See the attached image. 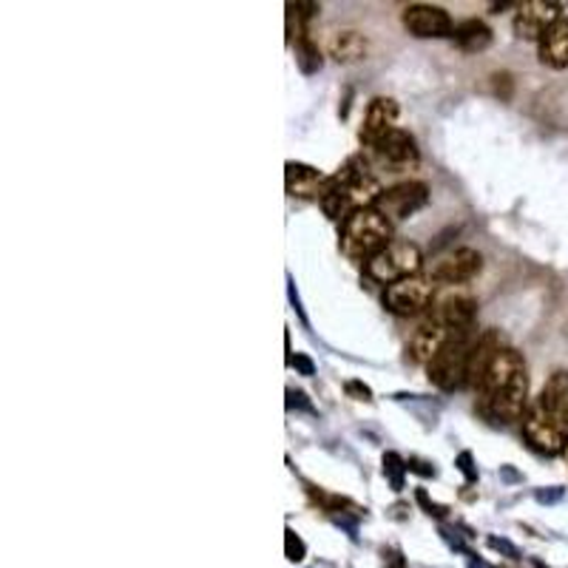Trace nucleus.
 Here are the masks:
<instances>
[{"instance_id":"5701e85b","label":"nucleus","mask_w":568,"mask_h":568,"mask_svg":"<svg viewBox=\"0 0 568 568\" xmlns=\"http://www.w3.org/2000/svg\"><path fill=\"white\" fill-rule=\"evenodd\" d=\"M288 560L293 562L304 560V543H301L290 529H288Z\"/></svg>"},{"instance_id":"2eb2a0df","label":"nucleus","mask_w":568,"mask_h":568,"mask_svg":"<svg viewBox=\"0 0 568 568\" xmlns=\"http://www.w3.org/2000/svg\"><path fill=\"white\" fill-rule=\"evenodd\" d=\"M285 179H288V194L299 196V199H324L327 183L330 177H324L319 168L304 163H288L285 165Z\"/></svg>"},{"instance_id":"b1692460","label":"nucleus","mask_w":568,"mask_h":568,"mask_svg":"<svg viewBox=\"0 0 568 568\" xmlns=\"http://www.w3.org/2000/svg\"><path fill=\"white\" fill-rule=\"evenodd\" d=\"M290 364H293L301 375H313L316 373V364L308 359V355L299 353V355H296V359H290Z\"/></svg>"},{"instance_id":"9d476101","label":"nucleus","mask_w":568,"mask_h":568,"mask_svg":"<svg viewBox=\"0 0 568 568\" xmlns=\"http://www.w3.org/2000/svg\"><path fill=\"white\" fill-rule=\"evenodd\" d=\"M568 14V3H557V0H526L515 12V34L523 40H537L551 27H557Z\"/></svg>"},{"instance_id":"6ab92c4d","label":"nucleus","mask_w":568,"mask_h":568,"mask_svg":"<svg viewBox=\"0 0 568 568\" xmlns=\"http://www.w3.org/2000/svg\"><path fill=\"white\" fill-rule=\"evenodd\" d=\"M327 52L339 63H359L366 58V38L355 29H341L327 38Z\"/></svg>"},{"instance_id":"ddd939ff","label":"nucleus","mask_w":568,"mask_h":568,"mask_svg":"<svg viewBox=\"0 0 568 568\" xmlns=\"http://www.w3.org/2000/svg\"><path fill=\"white\" fill-rule=\"evenodd\" d=\"M395 128H399V103L392 97H375L373 103L366 105L359 137L366 148H373V145H379Z\"/></svg>"},{"instance_id":"423d86ee","label":"nucleus","mask_w":568,"mask_h":568,"mask_svg":"<svg viewBox=\"0 0 568 568\" xmlns=\"http://www.w3.org/2000/svg\"><path fill=\"white\" fill-rule=\"evenodd\" d=\"M424 270V256H421L419 245L404 242V239H392L375 259L366 261V276L384 288L404 281L410 276H419Z\"/></svg>"},{"instance_id":"412c9836","label":"nucleus","mask_w":568,"mask_h":568,"mask_svg":"<svg viewBox=\"0 0 568 568\" xmlns=\"http://www.w3.org/2000/svg\"><path fill=\"white\" fill-rule=\"evenodd\" d=\"M296 63H299V69L304 74H316L321 69V52L313 40H310V34L296 38Z\"/></svg>"},{"instance_id":"c85d7f7f","label":"nucleus","mask_w":568,"mask_h":568,"mask_svg":"<svg viewBox=\"0 0 568 568\" xmlns=\"http://www.w3.org/2000/svg\"><path fill=\"white\" fill-rule=\"evenodd\" d=\"M566 464H568V450H566Z\"/></svg>"},{"instance_id":"4468645a","label":"nucleus","mask_w":568,"mask_h":568,"mask_svg":"<svg viewBox=\"0 0 568 568\" xmlns=\"http://www.w3.org/2000/svg\"><path fill=\"white\" fill-rule=\"evenodd\" d=\"M452 335L455 333L446 330V327H441L438 321H424L421 327H415V333L406 341V355H410L415 364H430V361L444 350L446 341H450Z\"/></svg>"},{"instance_id":"7ed1b4c3","label":"nucleus","mask_w":568,"mask_h":568,"mask_svg":"<svg viewBox=\"0 0 568 568\" xmlns=\"http://www.w3.org/2000/svg\"><path fill=\"white\" fill-rule=\"evenodd\" d=\"M384 194L381 185L375 183L373 174L366 171V165L361 163V157H350L344 163V168L339 174L330 177L327 183V194L321 199V208L324 214L333 219V223H347L355 210L375 208L379 196Z\"/></svg>"},{"instance_id":"0eeeda50","label":"nucleus","mask_w":568,"mask_h":568,"mask_svg":"<svg viewBox=\"0 0 568 568\" xmlns=\"http://www.w3.org/2000/svg\"><path fill=\"white\" fill-rule=\"evenodd\" d=\"M430 319L438 321L441 327L461 333L472 330L477 319V299L466 285H450V288L435 290V299L430 304Z\"/></svg>"},{"instance_id":"393cba45","label":"nucleus","mask_w":568,"mask_h":568,"mask_svg":"<svg viewBox=\"0 0 568 568\" xmlns=\"http://www.w3.org/2000/svg\"><path fill=\"white\" fill-rule=\"evenodd\" d=\"M457 466H461V472L466 475V481H477V469H472L469 452H461V457H457Z\"/></svg>"},{"instance_id":"9b49d317","label":"nucleus","mask_w":568,"mask_h":568,"mask_svg":"<svg viewBox=\"0 0 568 568\" xmlns=\"http://www.w3.org/2000/svg\"><path fill=\"white\" fill-rule=\"evenodd\" d=\"M426 199H430V188L424 183H401L379 196L375 210H381L390 223H401V219H410L412 214H419Z\"/></svg>"},{"instance_id":"cd10ccee","label":"nucleus","mask_w":568,"mask_h":568,"mask_svg":"<svg viewBox=\"0 0 568 568\" xmlns=\"http://www.w3.org/2000/svg\"><path fill=\"white\" fill-rule=\"evenodd\" d=\"M489 546H492V549H497V551H506V555H509V557H517V549H515V546H512V543L497 540V537H492Z\"/></svg>"},{"instance_id":"f8f14e48","label":"nucleus","mask_w":568,"mask_h":568,"mask_svg":"<svg viewBox=\"0 0 568 568\" xmlns=\"http://www.w3.org/2000/svg\"><path fill=\"white\" fill-rule=\"evenodd\" d=\"M404 29L412 38L430 40V38H452L455 23L444 7H432V3H412L404 9Z\"/></svg>"},{"instance_id":"f257e3e1","label":"nucleus","mask_w":568,"mask_h":568,"mask_svg":"<svg viewBox=\"0 0 568 568\" xmlns=\"http://www.w3.org/2000/svg\"><path fill=\"white\" fill-rule=\"evenodd\" d=\"M477 412L492 424L520 421L529 410V370L517 350L504 347L475 390Z\"/></svg>"},{"instance_id":"4be33fe9","label":"nucleus","mask_w":568,"mask_h":568,"mask_svg":"<svg viewBox=\"0 0 568 568\" xmlns=\"http://www.w3.org/2000/svg\"><path fill=\"white\" fill-rule=\"evenodd\" d=\"M404 472H410V469H406L404 461H401L395 452H386V455H384V475L390 477L395 489H401V486H404Z\"/></svg>"},{"instance_id":"a211bd4d","label":"nucleus","mask_w":568,"mask_h":568,"mask_svg":"<svg viewBox=\"0 0 568 568\" xmlns=\"http://www.w3.org/2000/svg\"><path fill=\"white\" fill-rule=\"evenodd\" d=\"M537 54H540L543 65L568 69V14L557 27H551L549 32L543 34L540 43H537Z\"/></svg>"},{"instance_id":"dca6fc26","label":"nucleus","mask_w":568,"mask_h":568,"mask_svg":"<svg viewBox=\"0 0 568 568\" xmlns=\"http://www.w3.org/2000/svg\"><path fill=\"white\" fill-rule=\"evenodd\" d=\"M373 151L379 154L381 163L395 165V168H406V165L419 163V145L410 131L395 128L390 131L379 145H373Z\"/></svg>"},{"instance_id":"a878e982","label":"nucleus","mask_w":568,"mask_h":568,"mask_svg":"<svg viewBox=\"0 0 568 568\" xmlns=\"http://www.w3.org/2000/svg\"><path fill=\"white\" fill-rule=\"evenodd\" d=\"M347 392H350V395H359V401H373V392H370V386L359 384V381H350V384H347Z\"/></svg>"},{"instance_id":"6e6552de","label":"nucleus","mask_w":568,"mask_h":568,"mask_svg":"<svg viewBox=\"0 0 568 568\" xmlns=\"http://www.w3.org/2000/svg\"><path fill=\"white\" fill-rule=\"evenodd\" d=\"M435 290H438V285L426 273L410 276V279L395 281V285H390L384 290V308L390 313L410 319V316H419L424 310H430L432 299H435Z\"/></svg>"},{"instance_id":"f03ea898","label":"nucleus","mask_w":568,"mask_h":568,"mask_svg":"<svg viewBox=\"0 0 568 568\" xmlns=\"http://www.w3.org/2000/svg\"><path fill=\"white\" fill-rule=\"evenodd\" d=\"M523 435L540 455H566L568 450V373H555L523 415Z\"/></svg>"},{"instance_id":"aec40b11","label":"nucleus","mask_w":568,"mask_h":568,"mask_svg":"<svg viewBox=\"0 0 568 568\" xmlns=\"http://www.w3.org/2000/svg\"><path fill=\"white\" fill-rule=\"evenodd\" d=\"M452 40L457 43V49H464L469 54L484 52V49L492 47V29L486 27L484 20H464V23L455 27Z\"/></svg>"},{"instance_id":"bb28decb","label":"nucleus","mask_w":568,"mask_h":568,"mask_svg":"<svg viewBox=\"0 0 568 568\" xmlns=\"http://www.w3.org/2000/svg\"><path fill=\"white\" fill-rule=\"evenodd\" d=\"M406 469H410V472H419V475H424V477L435 475V466L424 464V461H415V457H412V461H406Z\"/></svg>"},{"instance_id":"39448f33","label":"nucleus","mask_w":568,"mask_h":568,"mask_svg":"<svg viewBox=\"0 0 568 568\" xmlns=\"http://www.w3.org/2000/svg\"><path fill=\"white\" fill-rule=\"evenodd\" d=\"M475 341L477 339H472V330H461V333L452 335L444 350L426 364L432 384L444 392H455L469 384V359Z\"/></svg>"},{"instance_id":"20e7f679","label":"nucleus","mask_w":568,"mask_h":568,"mask_svg":"<svg viewBox=\"0 0 568 568\" xmlns=\"http://www.w3.org/2000/svg\"><path fill=\"white\" fill-rule=\"evenodd\" d=\"M392 242V223L381 210H355L341 225V254L353 261H370Z\"/></svg>"},{"instance_id":"1a4fd4ad","label":"nucleus","mask_w":568,"mask_h":568,"mask_svg":"<svg viewBox=\"0 0 568 568\" xmlns=\"http://www.w3.org/2000/svg\"><path fill=\"white\" fill-rule=\"evenodd\" d=\"M484 270V256L475 248H457L450 254H441L438 259H432L426 265V276H430L438 288H450V285H466Z\"/></svg>"},{"instance_id":"f3484780","label":"nucleus","mask_w":568,"mask_h":568,"mask_svg":"<svg viewBox=\"0 0 568 568\" xmlns=\"http://www.w3.org/2000/svg\"><path fill=\"white\" fill-rule=\"evenodd\" d=\"M504 350V339H500V333L497 330H486L481 339L475 341V347H472V359H469V386H475L484 381L486 370L492 366V361H495V355Z\"/></svg>"}]
</instances>
